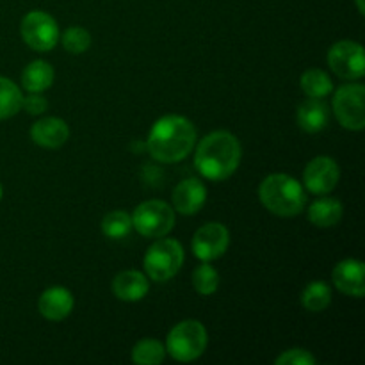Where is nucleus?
Instances as JSON below:
<instances>
[{
	"mask_svg": "<svg viewBox=\"0 0 365 365\" xmlns=\"http://www.w3.org/2000/svg\"><path fill=\"white\" fill-rule=\"evenodd\" d=\"M132 227L148 239H159L175 227V209L163 200H148L132 212Z\"/></svg>",
	"mask_w": 365,
	"mask_h": 365,
	"instance_id": "423d86ee",
	"label": "nucleus"
},
{
	"mask_svg": "<svg viewBox=\"0 0 365 365\" xmlns=\"http://www.w3.org/2000/svg\"><path fill=\"white\" fill-rule=\"evenodd\" d=\"M166 348L157 339H143L132 348V362L138 365H159L164 362Z\"/></svg>",
	"mask_w": 365,
	"mask_h": 365,
	"instance_id": "4be33fe9",
	"label": "nucleus"
},
{
	"mask_svg": "<svg viewBox=\"0 0 365 365\" xmlns=\"http://www.w3.org/2000/svg\"><path fill=\"white\" fill-rule=\"evenodd\" d=\"M339 178H341V170L331 157H316L307 164L303 171V185L307 191L317 196L330 195L337 187Z\"/></svg>",
	"mask_w": 365,
	"mask_h": 365,
	"instance_id": "9b49d317",
	"label": "nucleus"
},
{
	"mask_svg": "<svg viewBox=\"0 0 365 365\" xmlns=\"http://www.w3.org/2000/svg\"><path fill=\"white\" fill-rule=\"evenodd\" d=\"M24 95L7 77H0V120H9L21 110Z\"/></svg>",
	"mask_w": 365,
	"mask_h": 365,
	"instance_id": "412c9836",
	"label": "nucleus"
},
{
	"mask_svg": "<svg viewBox=\"0 0 365 365\" xmlns=\"http://www.w3.org/2000/svg\"><path fill=\"white\" fill-rule=\"evenodd\" d=\"M331 303V289L324 282H312L302 294L303 309L309 312H323Z\"/></svg>",
	"mask_w": 365,
	"mask_h": 365,
	"instance_id": "5701e85b",
	"label": "nucleus"
},
{
	"mask_svg": "<svg viewBox=\"0 0 365 365\" xmlns=\"http://www.w3.org/2000/svg\"><path fill=\"white\" fill-rule=\"evenodd\" d=\"M148 277L134 269L121 271L113 280V292L121 302H139V299H143L148 294Z\"/></svg>",
	"mask_w": 365,
	"mask_h": 365,
	"instance_id": "dca6fc26",
	"label": "nucleus"
},
{
	"mask_svg": "<svg viewBox=\"0 0 365 365\" xmlns=\"http://www.w3.org/2000/svg\"><path fill=\"white\" fill-rule=\"evenodd\" d=\"M316 356L302 348L287 349V351L282 353V355L277 356V360H274L277 365H316Z\"/></svg>",
	"mask_w": 365,
	"mask_h": 365,
	"instance_id": "bb28decb",
	"label": "nucleus"
},
{
	"mask_svg": "<svg viewBox=\"0 0 365 365\" xmlns=\"http://www.w3.org/2000/svg\"><path fill=\"white\" fill-rule=\"evenodd\" d=\"M53 68L46 61H32L21 71V86L29 93H43L53 84Z\"/></svg>",
	"mask_w": 365,
	"mask_h": 365,
	"instance_id": "a211bd4d",
	"label": "nucleus"
},
{
	"mask_svg": "<svg viewBox=\"0 0 365 365\" xmlns=\"http://www.w3.org/2000/svg\"><path fill=\"white\" fill-rule=\"evenodd\" d=\"M46 107H48V102H46V98L41 93H31L29 96H25L24 103H21V109H25L32 116L43 114L46 110Z\"/></svg>",
	"mask_w": 365,
	"mask_h": 365,
	"instance_id": "cd10ccee",
	"label": "nucleus"
},
{
	"mask_svg": "<svg viewBox=\"0 0 365 365\" xmlns=\"http://www.w3.org/2000/svg\"><path fill=\"white\" fill-rule=\"evenodd\" d=\"M209 335L205 327L196 319H185L171 328L166 339V351L177 362H195L205 353Z\"/></svg>",
	"mask_w": 365,
	"mask_h": 365,
	"instance_id": "20e7f679",
	"label": "nucleus"
},
{
	"mask_svg": "<svg viewBox=\"0 0 365 365\" xmlns=\"http://www.w3.org/2000/svg\"><path fill=\"white\" fill-rule=\"evenodd\" d=\"M299 86L309 98H324L334 91L331 78L328 77V73H324L323 70H317V68L307 70L299 78Z\"/></svg>",
	"mask_w": 365,
	"mask_h": 365,
	"instance_id": "aec40b11",
	"label": "nucleus"
},
{
	"mask_svg": "<svg viewBox=\"0 0 365 365\" xmlns=\"http://www.w3.org/2000/svg\"><path fill=\"white\" fill-rule=\"evenodd\" d=\"M328 64L337 77L344 81H359L365 73L364 46L349 39L337 41L328 50Z\"/></svg>",
	"mask_w": 365,
	"mask_h": 365,
	"instance_id": "1a4fd4ad",
	"label": "nucleus"
},
{
	"mask_svg": "<svg viewBox=\"0 0 365 365\" xmlns=\"http://www.w3.org/2000/svg\"><path fill=\"white\" fill-rule=\"evenodd\" d=\"M330 123V107L323 98H307L298 107V125L307 134H317Z\"/></svg>",
	"mask_w": 365,
	"mask_h": 365,
	"instance_id": "f3484780",
	"label": "nucleus"
},
{
	"mask_svg": "<svg viewBox=\"0 0 365 365\" xmlns=\"http://www.w3.org/2000/svg\"><path fill=\"white\" fill-rule=\"evenodd\" d=\"M365 88L362 84H346L337 89L334 95V113L339 123L348 130H362L365 127V109H364Z\"/></svg>",
	"mask_w": 365,
	"mask_h": 365,
	"instance_id": "6e6552de",
	"label": "nucleus"
},
{
	"mask_svg": "<svg viewBox=\"0 0 365 365\" xmlns=\"http://www.w3.org/2000/svg\"><path fill=\"white\" fill-rule=\"evenodd\" d=\"M59 38L66 52L73 53V56L88 52L89 46H91V34L84 27H70Z\"/></svg>",
	"mask_w": 365,
	"mask_h": 365,
	"instance_id": "a878e982",
	"label": "nucleus"
},
{
	"mask_svg": "<svg viewBox=\"0 0 365 365\" xmlns=\"http://www.w3.org/2000/svg\"><path fill=\"white\" fill-rule=\"evenodd\" d=\"M241 157L239 139L227 130H216L200 141L195 153V166L207 180L221 182L237 171Z\"/></svg>",
	"mask_w": 365,
	"mask_h": 365,
	"instance_id": "f03ea898",
	"label": "nucleus"
},
{
	"mask_svg": "<svg viewBox=\"0 0 365 365\" xmlns=\"http://www.w3.org/2000/svg\"><path fill=\"white\" fill-rule=\"evenodd\" d=\"M356 7H359L360 14L365 13V9H364V0H356Z\"/></svg>",
	"mask_w": 365,
	"mask_h": 365,
	"instance_id": "c85d7f7f",
	"label": "nucleus"
},
{
	"mask_svg": "<svg viewBox=\"0 0 365 365\" xmlns=\"http://www.w3.org/2000/svg\"><path fill=\"white\" fill-rule=\"evenodd\" d=\"M365 266L362 260L346 259L335 266L331 273L335 287L346 296L351 298H364L365 296Z\"/></svg>",
	"mask_w": 365,
	"mask_h": 365,
	"instance_id": "f8f14e48",
	"label": "nucleus"
},
{
	"mask_svg": "<svg viewBox=\"0 0 365 365\" xmlns=\"http://www.w3.org/2000/svg\"><path fill=\"white\" fill-rule=\"evenodd\" d=\"M20 34L25 45L36 52H48L59 41V27L52 14L45 11H31L20 24Z\"/></svg>",
	"mask_w": 365,
	"mask_h": 365,
	"instance_id": "0eeeda50",
	"label": "nucleus"
},
{
	"mask_svg": "<svg viewBox=\"0 0 365 365\" xmlns=\"http://www.w3.org/2000/svg\"><path fill=\"white\" fill-rule=\"evenodd\" d=\"M132 217L125 210H113V212L106 214L102 220V232L106 237L114 239H123L130 234L132 230Z\"/></svg>",
	"mask_w": 365,
	"mask_h": 365,
	"instance_id": "b1692460",
	"label": "nucleus"
},
{
	"mask_svg": "<svg viewBox=\"0 0 365 365\" xmlns=\"http://www.w3.org/2000/svg\"><path fill=\"white\" fill-rule=\"evenodd\" d=\"M196 145V128L187 118L168 114L155 121L146 139V150L155 160L175 164L184 160Z\"/></svg>",
	"mask_w": 365,
	"mask_h": 365,
	"instance_id": "f257e3e1",
	"label": "nucleus"
},
{
	"mask_svg": "<svg viewBox=\"0 0 365 365\" xmlns=\"http://www.w3.org/2000/svg\"><path fill=\"white\" fill-rule=\"evenodd\" d=\"M230 245V234L228 228L221 223H207L196 230L192 237L191 248L196 259L202 262H210L227 253Z\"/></svg>",
	"mask_w": 365,
	"mask_h": 365,
	"instance_id": "9d476101",
	"label": "nucleus"
},
{
	"mask_svg": "<svg viewBox=\"0 0 365 365\" xmlns=\"http://www.w3.org/2000/svg\"><path fill=\"white\" fill-rule=\"evenodd\" d=\"M342 214V203L335 198H319L309 207V221L314 227L319 228H330L341 223Z\"/></svg>",
	"mask_w": 365,
	"mask_h": 365,
	"instance_id": "6ab92c4d",
	"label": "nucleus"
},
{
	"mask_svg": "<svg viewBox=\"0 0 365 365\" xmlns=\"http://www.w3.org/2000/svg\"><path fill=\"white\" fill-rule=\"evenodd\" d=\"M2 192H4L2 191V185H0V200H2Z\"/></svg>",
	"mask_w": 365,
	"mask_h": 365,
	"instance_id": "c756f323",
	"label": "nucleus"
},
{
	"mask_svg": "<svg viewBox=\"0 0 365 365\" xmlns=\"http://www.w3.org/2000/svg\"><path fill=\"white\" fill-rule=\"evenodd\" d=\"M259 198L271 214L282 217L298 216L307 205L303 185L285 173H273L264 178L259 187Z\"/></svg>",
	"mask_w": 365,
	"mask_h": 365,
	"instance_id": "7ed1b4c3",
	"label": "nucleus"
},
{
	"mask_svg": "<svg viewBox=\"0 0 365 365\" xmlns=\"http://www.w3.org/2000/svg\"><path fill=\"white\" fill-rule=\"evenodd\" d=\"M173 209L184 216H192L200 212L207 202V187L198 178H187L175 187Z\"/></svg>",
	"mask_w": 365,
	"mask_h": 365,
	"instance_id": "ddd939ff",
	"label": "nucleus"
},
{
	"mask_svg": "<svg viewBox=\"0 0 365 365\" xmlns=\"http://www.w3.org/2000/svg\"><path fill=\"white\" fill-rule=\"evenodd\" d=\"M192 287L200 296H212L220 289V273L209 262L200 264L192 271Z\"/></svg>",
	"mask_w": 365,
	"mask_h": 365,
	"instance_id": "393cba45",
	"label": "nucleus"
},
{
	"mask_svg": "<svg viewBox=\"0 0 365 365\" xmlns=\"http://www.w3.org/2000/svg\"><path fill=\"white\" fill-rule=\"evenodd\" d=\"M184 264V248L178 241L170 237H159L145 255L146 277L153 282H168L180 271Z\"/></svg>",
	"mask_w": 365,
	"mask_h": 365,
	"instance_id": "39448f33",
	"label": "nucleus"
},
{
	"mask_svg": "<svg viewBox=\"0 0 365 365\" xmlns=\"http://www.w3.org/2000/svg\"><path fill=\"white\" fill-rule=\"evenodd\" d=\"M70 138V128L61 118H43L31 127V139L41 148H61Z\"/></svg>",
	"mask_w": 365,
	"mask_h": 365,
	"instance_id": "2eb2a0df",
	"label": "nucleus"
},
{
	"mask_svg": "<svg viewBox=\"0 0 365 365\" xmlns=\"http://www.w3.org/2000/svg\"><path fill=\"white\" fill-rule=\"evenodd\" d=\"M75 299L71 292L64 287H50L43 291L38 299V310L46 321L59 323L71 314Z\"/></svg>",
	"mask_w": 365,
	"mask_h": 365,
	"instance_id": "4468645a",
	"label": "nucleus"
}]
</instances>
